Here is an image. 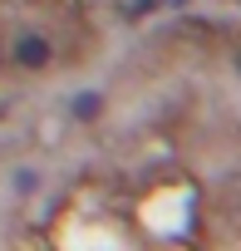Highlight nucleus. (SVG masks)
<instances>
[{"instance_id": "obj_1", "label": "nucleus", "mask_w": 241, "mask_h": 251, "mask_svg": "<svg viewBox=\"0 0 241 251\" xmlns=\"http://www.w3.org/2000/svg\"><path fill=\"white\" fill-rule=\"evenodd\" d=\"M10 54H15V64H20V69H45L54 50H49V40H45V35L25 30V35H15V50H10Z\"/></svg>"}, {"instance_id": "obj_2", "label": "nucleus", "mask_w": 241, "mask_h": 251, "mask_svg": "<svg viewBox=\"0 0 241 251\" xmlns=\"http://www.w3.org/2000/svg\"><path fill=\"white\" fill-rule=\"evenodd\" d=\"M98 103H103L98 94H79V99H74V118H94V113H98Z\"/></svg>"}]
</instances>
